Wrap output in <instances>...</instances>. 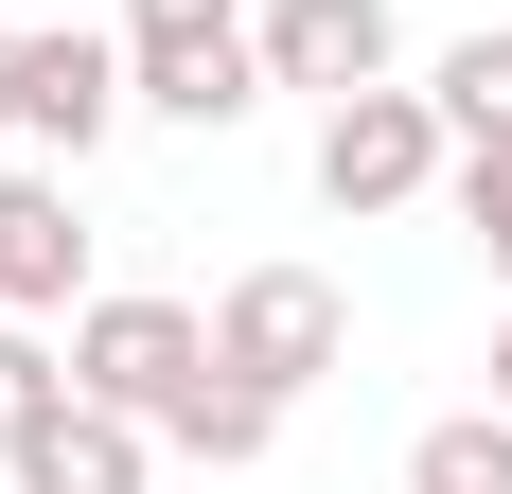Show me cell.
I'll return each mask as SVG.
<instances>
[{
	"label": "cell",
	"instance_id": "cell-1",
	"mask_svg": "<svg viewBox=\"0 0 512 494\" xmlns=\"http://www.w3.org/2000/svg\"><path fill=\"white\" fill-rule=\"evenodd\" d=\"M124 89H142V124L230 142L265 106V0H124Z\"/></svg>",
	"mask_w": 512,
	"mask_h": 494
},
{
	"label": "cell",
	"instance_id": "cell-2",
	"mask_svg": "<svg viewBox=\"0 0 512 494\" xmlns=\"http://www.w3.org/2000/svg\"><path fill=\"white\" fill-rule=\"evenodd\" d=\"M442 177H460V124H442L407 71H389V89H336V106H318V212H424Z\"/></svg>",
	"mask_w": 512,
	"mask_h": 494
},
{
	"label": "cell",
	"instance_id": "cell-3",
	"mask_svg": "<svg viewBox=\"0 0 512 494\" xmlns=\"http://www.w3.org/2000/svg\"><path fill=\"white\" fill-rule=\"evenodd\" d=\"M212 371V300H159V283H106V300H71V389L89 406H124V424H159V406Z\"/></svg>",
	"mask_w": 512,
	"mask_h": 494
},
{
	"label": "cell",
	"instance_id": "cell-4",
	"mask_svg": "<svg viewBox=\"0 0 512 494\" xmlns=\"http://www.w3.org/2000/svg\"><path fill=\"white\" fill-rule=\"evenodd\" d=\"M212 353H230L248 389H283V406H301L318 371L354 353V300L318 283V265H230V283H212Z\"/></svg>",
	"mask_w": 512,
	"mask_h": 494
},
{
	"label": "cell",
	"instance_id": "cell-5",
	"mask_svg": "<svg viewBox=\"0 0 512 494\" xmlns=\"http://www.w3.org/2000/svg\"><path fill=\"white\" fill-rule=\"evenodd\" d=\"M124 106H142V89H124V36H71V18L18 36V142H36V159H89Z\"/></svg>",
	"mask_w": 512,
	"mask_h": 494
},
{
	"label": "cell",
	"instance_id": "cell-6",
	"mask_svg": "<svg viewBox=\"0 0 512 494\" xmlns=\"http://www.w3.org/2000/svg\"><path fill=\"white\" fill-rule=\"evenodd\" d=\"M407 71V18L389 0H265V89H389Z\"/></svg>",
	"mask_w": 512,
	"mask_h": 494
},
{
	"label": "cell",
	"instance_id": "cell-7",
	"mask_svg": "<svg viewBox=\"0 0 512 494\" xmlns=\"http://www.w3.org/2000/svg\"><path fill=\"white\" fill-rule=\"evenodd\" d=\"M89 300V212H71V159L0 177V318H71Z\"/></svg>",
	"mask_w": 512,
	"mask_h": 494
},
{
	"label": "cell",
	"instance_id": "cell-8",
	"mask_svg": "<svg viewBox=\"0 0 512 494\" xmlns=\"http://www.w3.org/2000/svg\"><path fill=\"white\" fill-rule=\"evenodd\" d=\"M0 477H18V494H159V424H124V406H89V389H71L36 442L0 459Z\"/></svg>",
	"mask_w": 512,
	"mask_h": 494
},
{
	"label": "cell",
	"instance_id": "cell-9",
	"mask_svg": "<svg viewBox=\"0 0 512 494\" xmlns=\"http://www.w3.org/2000/svg\"><path fill=\"white\" fill-rule=\"evenodd\" d=\"M159 442L195 459V477H248V459H265V442H283V389H248V371H230V353H212L195 389L159 406Z\"/></svg>",
	"mask_w": 512,
	"mask_h": 494
},
{
	"label": "cell",
	"instance_id": "cell-10",
	"mask_svg": "<svg viewBox=\"0 0 512 494\" xmlns=\"http://www.w3.org/2000/svg\"><path fill=\"white\" fill-rule=\"evenodd\" d=\"M424 106L460 124V159H495V142H512V36H495V18H477V36H442V53H424Z\"/></svg>",
	"mask_w": 512,
	"mask_h": 494
},
{
	"label": "cell",
	"instance_id": "cell-11",
	"mask_svg": "<svg viewBox=\"0 0 512 494\" xmlns=\"http://www.w3.org/2000/svg\"><path fill=\"white\" fill-rule=\"evenodd\" d=\"M407 494H512V406H442L407 442Z\"/></svg>",
	"mask_w": 512,
	"mask_h": 494
},
{
	"label": "cell",
	"instance_id": "cell-12",
	"mask_svg": "<svg viewBox=\"0 0 512 494\" xmlns=\"http://www.w3.org/2000/svg\"><path fill=\"white\" fill-rule=\"evenodd\" d=\"M53 406H71V336H36V318H0V459L36 442Z\"/></svg>",
	"mask_w": 512,
	"mask_h": 494
},
{
	"label": "cell",
	"instance_id": "cell-13",
	"mask_svg": "<svg viewBox=\"0 0 512 494\" xmlns=\"http://www.w3.org/2000/svg\"><path fill=\"white\" fill-rule=\"evenodd\" d=\"M442 195H460V230H477V265H495V283H512V142H495V159H460Z\"/></svg>",
	"mask_w": 512,
	"mask_h": 494
},
{
	"label": "cell",
	"instance_id": "cell-14",
	"mask_svg": "<svg viewBox=\"0 0 512 494\" xmlns=\"http://www.w3.org/2000/svg\"><path fill=\"white\" fill-rule=\"evenodd\" d=\"M0 124H18V18H0Z\"/></svg>",
	"mask_w": 512,
	"mask_h": 494
},
{
	"label": "cell",
	"instance_id": "cell-15",
	"mask_svg": "<svg viewBox=\"0 0 512 494\" xmlns=\"http://www.w3.org/2000/svg\"><path fill=\"white\" fill-rule=\"evenodd\" d=\"M495 406H512V318H495Z\"/></svg>",
	"mask_w": 512,
	"mask_h": 494
},
{
	"label": "cell",
	"instance_id": "cell-16",
	"mask_svg": "<svg viewBox=\"0 0 512 494\" xmlns=\"http://www.w3.org/2000/svg\"><path fill=\"white\" fill-rule=\"evenodd\" d=\"M0 18H18V0H0Z\"/></svg>",
	"mask_w": 512,
	"mask_h": 494
},
{
	"label": "cell",
	"instance_id": "cell-17",
	"mask_svg": "<svg viewBox=\"0 0 512 494\" xmlns=\"http://www.w3.org/2000/svg\"><path fill=\"white\" fill-rule=\"evenodd\" d=\"M0 494H18V477H0Z\"/></svg>",
	"mask_w": 512,
	"mask_h": 494
}]
</instances>
